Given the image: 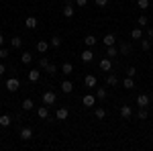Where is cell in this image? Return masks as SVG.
I'll list each match as a JSON object with an SVG mask.
<instances>
[{
    "instance_id": "1",
    "label": "cell",
    "mask_w": 153,
    "mask_h": 151,
    "mask_svg": "<svg viewBox=\"0 0 153 151\" xmlns=\"http://www.w3.org/2000/svg\"><path fill=\"white\" fill-rule=\"evenodd\" d=\"M55 100H57V96H55V92H51V90H47V92L43 94V104L53 106V104H55Z\"/></svg>"
},
{
    "instance_id": "2",
    "label": "cell",
    "mask_w": 153,
    "mask_h": 151,
    "mask_svg": "<svg viewBox=\"0 0 153 151\" xmlns=\"http://www.w3.org/2000/svg\"><path fill=\"white\" fill-rule=\"evenodd\" d=\"M19 88H21V82L16 80V78H8V80H6V90H8V92H16Z\"/></svg>"
},
{
    "instance_id": "3",
    "label": "cell",
    "mask_w": 153,
    "mask_h": 151,
    "mask_svg": "<svg viewBox=\"0 0 153 151\" xmlns=\"http://www.w3.org/2000/svg\"><path fill=\"white\" fill-rule=\"evenodd\" d=\"M82 104L86 106V108H92V106L96 104V94H86L82 98Z\"/></svg>"
},
{
    "instance_id": "4",
    "label": "cell",
    "mask_w": 153,
    "mask_h": 151,
    "mask_svg": "<svg viewBox=\"0 0 153 151\" xmlns=\"http://www.w3.org/2000/svg\"><path fill=\"white\" fill-rule=\"evenodd\" d=\"M80 59H82L84 63H90V61L94 59V53H92V49H90V47H86V51H82Z\"/></svg>"
},
{
    "instance_id": "5",
    "label": "cell",
    "mask_w": 153,
    "mask_h": 151,
    "mask_svg": "<svg viewBox=\"0 0 153 151\" xmlns=\"http://www.w3.org/2000/svg\"><path fill=\"white\" fill-rule=\"evenodd\" d=\"M100 70L110 71V70H112V59H110V57H106V55H104V57L100 59Z\"/></svg>"
},
{
    "instance_id": "6",
    "label": "cell",
    "mask_w": 153,
    "mask_h": 151,
    "mask_svg": "<svg viewBox=\"0 0 153 151\" xmlns=\"http://www.w3.org/2000/svg\"><path fill=\"white\" fill-rule=\"evenodd\" d=\"M120 116H123L125 121H129L131 116H133V108H131L129 104H123L120 106Z\"/></svg>"
},
{
    "instance_id": "7",
    "label": "cell",
    "mask_w": 153,
    "mask_h": 151,
    "mask_svg": "<svg viewBox=\"0 0 153 151\" xmlns=\"http://www.w3.org/2000/svg\"><path fill=\"white\" fill-rule=\"evenodd\" d=\"M149 104H151V100H149L147 94H139V96H137V106H145V108H147Z\"/></svg>"
},
{
    "instance_id": "8",
    "label": "cell",
    "mask_w": 153,
    "mask_h": 151,
    "mask_svg": "<svg viewBox=\"0 0 153 151\" xmlns=\"http://www.w3.org/2000/svg\"><path fill=\"white\" fill-rule=\"evenodd\" d=\"M68 115H70V110H68L65 106H61V108H57V110H55V118H57V121H65V118H68Z\"/></svg>"
},
{
    "instance_id": "9",
    "label": "cell",
    "mask_w": 153,
    "mask_h": 151,
    "mask_svg": "<svg viewBox=\"0 0 153 151\" xmlns=\"http://www.w3.org/2000/svg\"><path fill=\"white\" fill-rule=\"evenodd\" d=\"M35 47H37V51H39V53H47V49H49L51 45H49L47 41H43V39H39Z\"/></svg>"
},
{
    "instance_id": "10",
    "label": "cell",
    "mask_w": 153,
    "mask_h": 151,
    "mask_svg": "<svg viewBox=\"0 0 153 151\" xmlns=\"http://www.w3.org/2000/svg\"><path fill=\"white\" fill-rule=\"evenodd\" d=\"M74 14H76V8H74V4H70V2H68V4L63 6V16H65V19H71Z\"/></svg>"
},
{
    "instance_id": "11",
    "label": "cell",
    "mask_w": 153,
    "mask_h": 151,
    "mask_svg": "<svg viewBox=\"0 0 153 151\" xmlns=\"http://www.w3.org/2000/svg\"><path fill=\"white\" fill-rule=\"evenodd\" d=\"M37 25H39L37 16H27V19H25V27H27V29H37Z\"/></svg>"
},
{
    "instance_id": "12",
    "label": "cell",
    "mask_w": 153,
    "mask_h": 151,
    "mask_svg": "<svg viewBox=\"0 0 153 151\" xmlns=\"http://www.w3.org/2000/svg\"><path fill=\"white\" fill-rule=\"evenodd\" d=\"M37 116H39V118H43V121L49 118V106L47 104H45V106H39V108H37Z\"/></svg>"
},
{
    "instance_id": "13",
    "label": "cell",
    "mask_w": 153,
    "mask_h": 151,
    "mask_svg": "<svg viewBox=\"0 0 153 151\" xmlns=\"http://www.w3.org/2000/svg\"><path fill=\"white\" fill-rule=\"evenodd\" d=\"M61 92H63V94H71V92H74V84H71L70 80L61 82Z\"/></svg>"
},
{
    "instance_id": "14",
    "label": "cell",
    "mask_w": 153,
    "mask_h": 151,
    "mask_svg": "<svg viewBox=\"0 0 153 151\" xmlns=\"http://www.w3.org/2000/svg\"><path fill=\"white\" fill-rule=\"evenodd\" d=\"M31 137H33V129H29V127L21 129V139H23V141H29Z\"/></svg>"
},
{
    "instance_id": "15",
    "label": "cell",
    "mask_w": 153,
    "mask_h": 151,
    "mask_svg": "<svg viewBox=\"0 0 153 151\" xmlns=\"http://www.w3.org/2000/svg\"><path fill=\"white\" fill-rule=\"evenodd\" d=\"M117 55H118V47H117V45H110V47H106V57L114 59Z\"/></svg>"
},
{
    "instance_id": "16",
    "label": "cell",
    "mask_w": 153,
    "mask_h": 151,
    "mask_svg": "<svg viewBox=\"0 0 153 151\" xmlns=\"http://www.w3.org/2000/svg\"><path fill=\"white\" fill-rule=\"evenodd\" d=\"M104 45H106V47L117 45V37L112 35V33H106V35H104Z\"/></svg>"
},
{
    "instance_id": "17",
    "label": "cell",
    "mask_w": 153,
    "mask_h": 151,
    "mask_svg": "<svg viewBox=\"0 0 153 151\" xmlns=\"http://www.w3.org/2000/svg\"><path fill=\"white\" fill-rule=\"evenodd\" d=\"M96 43H98V39H96L94 35H86V37H84V45H86V47H94Z\"/></svg>"
},
{
    "instance_id": "18",
    "label": "cell",
    "mask_w": 153,
    "mask_h": 151,
    "mask_svg": "<svg viewBox=\"0 0 153 151\" xmlns=\"http://www.w3.org/2000/svg\"><path fill=\"white\" fill-rule=\"evenodd\" d=\"M118 53H120V55H129L131 53V43H120V45H118Z\"/></svg>"
},
{
    "instance_id": "19",
    "label": "cell",
    "mask_w": 153,
    "mask_h": 151,
    "mask_svg": "<svg viewBox=\"0 0 153 151\" xmlns=\"http://www.w3.org/2000/svg\"><path fill=\"white\" fill-rule=\"evenodd\" d=\"M84 84H86L88 88H94V86H96V76H92V74H88V76L84 78Z\"/></svg>"
},
{
    "instance_id": "20",
    "label": "cell",
    "mask_w": 153,
    "mask_h": 151,
    "mask_svg": "<svg viewBox=\"0 0 153 151\" xmlns=\"http://www.w3.org/2000/svg\"><path fill=\"white\" fill-rule=\"evenodd\" d=\"M71 71H74V65H71L70 61H65V63L61 65V74H63V76H71Z\"/></svg>"
},
{
    "instance_id": "21",
    "label": "cell",
    "mask_w": 153,
    "mask_h": 151,
    "mask_svg": "<svg viewBox=\"0 0 153 151\" xmlns=\"http://www.w3.org/2000/svg\"><path fill=\"white\" fill-rule=\"evenodd\" d=\"M39 78H41V71H39V68L29 71V80H31V82H39Z\"/></svg>"
},
{
    "instance_id": "22",
    "label": "cell",
    "mask_w": 153,
    "mask_h": 151,
    "mask_svg": "<svg viewBox=\"0 0 153 151\" xmlns=\"http://www.w3.org/2000/svg\"><path fill=\"white\" fill-rule=\"evenodd\" d=\"M10 45L14 47V49H21V47H23V39H21V37H16V35H14V37L10 39Z\"/></svg>"
},
{
    "instance_id": "23",
    "label": "cell",
    "mask_w": 153,
    "mask_h": 151,
    "mask_svg": "<svg viewBox=\"0 0 153 151\" xmlns=\"http://www.w3.org/2000/svg\"><path fill=\"white\" fill-rule=\"evenodd\" d=\"M35 108V102L31 100V98H25L23 100V110H33Z\"/></svg>"
},
{
    "instance_id": "24",
    "label": "cell",
    "mask_w": 153,
    "mask_h": 151,
    "mask_svg": "<svg viewBox=\"0 0 153 151\" xmlns=\"http://www.w3.org/2000/svg\"><path fill=\"white\" fill-rule=\"evenodd\" d=\"M123 86H125L127 90H131V88H135V78H129V76H127V78L123 80Z\"/></svg>"
},
{
    "instance_id": "25",
    "label": "cell",
    "mask_w": 153,
    "mask_h": 151,
    "mask_svg": "<svg viewBox=\"0 0 153 151\" xmlns=\"http://www.w3.org/2000/svg\"><path fill=\"white\" fill-rule=\"evenodd\" d=\"M131 37H133V39H143V31H141V27H135V29L131 31Z\"/></svg>"
},
{
    "instance_id": "26",
    "label": "cell",
    "mask_w": 153,
    "mask_h": 151,
    "mask_svg": "<svg viewBox=\"0 0 153 151\" xmlns=\"http://www.w3.org/2000/svg\"><path fill=\"white\" fill-rule=\"evenodd\" d=\"M10 123H12V118L8 115H2V116H0V127H8Z\"/></svg>"
},
{
    "instance_id": "27",
    "label": "cell",
    "mask_w": 153,
    "mask_h": 151,
    "mask_svg": "<svg viewBox=\"0 0 153 151\" xmlns=\"http://www.w3.org/2000/svg\"><path fill=\"white\" fill-rule=\"evenodd\" d=\"M21 59H23V63H25V65H29V63L33 61V55H31L29 51H25L23 55H21Z\"/></svg>"
},
{
    "instance_id": "28",
    "label": "cell",
    "mask_w": 153,
    "mask_h": 151,
    "mask_svg": "<svg viewBox=\"0 0 153 151\" xmlns=\"http://www.w3.org/2000/svg\"><path fill=\"white\" fill-rule=\"evenodd\" d=\"M137 118H139V121H145V118H147V108H145V106H139V112H137Z\"/></svg>"
},
{
    "instance_id": "29",
    "label": "cell",
    "mask_w": 153,
    "mask_h": 151,
    "mask_svg": "<svg viewBox=\"0 0 153 151\" xmlns=\"http://www.w3.org/2000/svg\"><path fill=\"white\" fill-rule=\"evenodd\" d=\"M106 84H108V86H117V84H118V78L114 76V74H110V76L106 78Z\"/></svg>"
},
{
    "instance_id": "30",
    "label": "cell",
    "mask_w": 153,
    "mask_h": 151,
    "mask_svg": "<svg viewBox=\"0 0 153 151\" xmlns=\"http://www.w3.org/2000/svg\"><path fill=\"white\" fill-rule=\"evenodd\" d=\"M141 49L143 51H149L151 49V39H141Z\"/></svg>"
},
{
    "instance_id": "31",
    "label": "cell",
    "mask_w": 153,
    "mask_h": 151,
    "mask_svg": "<svg viewBox=\"0 0 153 151\" xmlns=\"http://www.w3.org/2000/svg\"><path fill=\"white\" fill-rule=\"evenodd\" d=\"M106 88H96V98H100V100H104L106 98Z\"/></svg>"
},
{
    "instance_id": "32",
    "label": "cell",
    "mask_w": 153,
    "mask_h": 151,
    "mask_svg": "<svg viewBox=\"0 0 153 151\" xmlns=\"http://www.w3.org/2000/svg\"><path fill=\"white\" fill-rule=\"evenodd\" d=\"M137 8L147 10V8H149V0H137Z\"/></svg>"
},
{
    "instance_id": "33",
    "label": "cell",
    "mask_w": 153,
    "mask_h": 151,
    "mask_svg": "<svg viewBox=\"0 0 153 151\" xmlns=\"http://www.w3.org/2000/svg\"><path fill=\"white\" fill-rule=\"evenodd\" d=\"M49 63H51V61H49L47 57H41V59H39V70H47Z\"/></svg>"
},
{
    "instance_id": "34",
    "label": "cell",
    "mask_w": 153,
    "mask_h": 151,
    "mask_svg": "<svg viewBox=\"0 0 153 151\" xmlns=\"http://www.w3.org/2000/svg\"><path fill=\"white\" fill-rule=\"evenodd\" d=\"M49 45L53 47V49H57V47L61 45V39H59V37H51V41H49Z\"/></svg>"
},
{
    "instance_id": "35",
    "label": "cell",
    "mask_w": 153,
    "mask_h": 151,
    "mask_svg": "<svg viewBox=\"0 0 153 151\" xmlns=\"http://www.w3.org/2000/svg\"><path fill=\"white\" fill-rule=\"evenodd\" d=\"M94 115H96V118H104V116H106V110L102 108V106H98V108L94 110Z\"/></svg>"
},
{
    "instance_id": "36",
    "label": "cell",
    "mask_w": 153,
    "mask_h": 151,
    "mask_svg": "<svg viewBox=\"0 0 153 151\" xmlns=\"http://www.w3.org/2000/svg\"><path fill=\"white\" fill-rule=\"evenodd\" d=\"M137 25H139V27H147V25H149V21H147V16H145V14H141V16L137 19Z\"/></svg>"
},
{
    "instance_id": "37",
    "label": "cell",
    "mask_w": 153,
    "mask_h": 151,
    "mask_svg": "<svg viewBox=\"0 0 153 151\" xmlns=\"http://www.w3.org/2000/svg\"><path fill=\"white\" fill-rule=\"evenodd\" d=\"M47 74H49V76H55V74H57V65L49 63V65H47Z\"/></svg>"
},
{
    "instance_id": "38",
    "label": "cell",
    "mask_w": 153,
    "mask_h": 151,
    "mask_svg": "<svg viewBox=\"0 0 153 151\" xmlns=\"http://www.w3.org/2000/svg\"><path fill=\"white\" fill-rule=\"evenodd\" d=\"M8 55H10V53H8V49H6L4 45H2V47H0V59H6Z\"/></svg>"
},
{
    "instance_id": "39",
    "label": "cell",
    "mask_w": 153,
    "mask_h": 151,
    "mask_svg": "<svg viewBox=\"0 0 153 151\" xmlns=\"http://www.w3.org/2000/svg\"><path fill=\"white\" fill-rule=\"evenodd\" d=\"M127 76H129V78H135V76H137V68H133V65L127 68Z\"/></svg>"
},
{
    "instance_id": "40",
    "label": "cell",
    "mask_w": 153,
    "mask_h": 151,
    "mask_svg": "<svg viewBox=\"0 0 153 151\" xmlns=\"http://www.w3.org/2000/svg\"><path fill=\"white\" fill-rule=\"evenodd\" d=\"M94 2H96V6H102V8L108 6V0H94Z\"/></svg>"
},
{
    "instance_id": "41",
    "label": "cell",
    "mask_w": 153,
    "mask_h": 151,
    "mask_svg": "<svg viewBox=\"0 0 153 151\" xmlns=\"http://www.w3.org/2000/svg\"><path fill=\"white\" fill-rule=\"evenodd\" d=\"M78 6H88V0H76Z\"/></svg>"
},
{
    "instance_id": "42",
    "label": "cell",
    "mask_w": 153,
    "mask_h": 151,
    "mask_svg": "<svg viewBox=\"0 0 153 151\" xmlns=\"http://www.w3.org/2000/svg\"><path fill=\"white\" fill-rule=\"evenodd\" d=\"M4 71H6V65H4V63H0V76H4Z\"/></svg>"
},
{
    "instance_id": "43",
    "label": "cell",
    "mask_w": 153,
    "mask_h": 151,
    "mask_svg": "<svg viewBox=\"0 0 153 151\" xmlns=\"http://www.w3.org/2000/svg\"><path fill=\"white\" fill-rule=\"evenodd\" d=\"M147 37H151V39H153V27H149V29H147Z\"/></svg>"
},
{
    "instance_id": "44",
    "label": "cell",
    "mask_w": 153,
    "mask_h": 151,
    "mask_svg": "<svg viewBox=\"0 0 153 151\" xmlns=\"http://www.w3.org/2000/svg\"><path fill=\"white\" fill-rule=\"evenodd\" d=\"M4 41H6V39H4V35H2V33H0V47L4 45Z\"/></svg>"
}]
</instances>
